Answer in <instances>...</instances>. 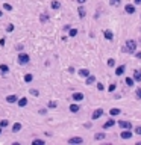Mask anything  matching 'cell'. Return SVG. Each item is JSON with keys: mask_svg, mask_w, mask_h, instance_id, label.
Here are the masks:
<instances>
[{"mask_svg": "<svg viewBox=\"0 0 141 145\" xmlns=\"http://www.w3.org/2000/svg\"><path fill=\"white\" fill-rule=\"evenodd\" d=\"M32 80H34V76H32V74H24V82H26V83H30Z\"/></svg>", "mask_w": 141, "mask_h": 145, "instance_id": "21", "label": "cell"}, {"mask_svg": "<svg viewBox=\"0 0 141 145\" xmlns=\"http://www.w3.org/2000/svg\"><path fill=\"white\" fill-rule=\"evenodd\" d=\"M79 109H81V107L77 106V104H71V106H70V112H73V113H77Z\"/></svg>", "mask_w": 141, "mask_h": 145, "instance_id": "20", "label": "cell"}, {"mask_svg": "<svg viewBox=\"0 0 141 145\" xmlns=\"http://www.w3.org/2000/svg\"><path fill=\"white\" fill-rule=\"evenodd\" d=\"M134 83H135L134 77H126V85L127 86H134Z\"/></svg>", "mask_w": 141, "mask_h": 145, "instance_id": "24", "label": "cell"}, {"mask_svg": "<svg viewBox=\"0 0 141 145\" xmlns=\"http://www.w3.org/2000/svg\"><path fill=\"white\" fill-rule=\"evenodd\" d=\"M8 124L9 122H8L6 119H3V121H0V127H8Z\"/></svg>", "mask_w": 141, "mask_h": 145, "instance_id": "34", "label": "cell"}, {"mask_svg": "<svg viewBox=\"0 0 141 145\" xmlns=\"http://www.w3.org/2000/svg\"><path fill=\"white\" fill-rule=\"evenodd\" d=\"M49 107H50V109H55V107H56V101H49Z\"/></svg>", "mask_w": 141, "mask_h": 145, "instance_id": "33", "label": "cell"}, {"mask_svg": "<svg viewBox=\"0 0 141 145\" xmlns=\"http://www.w3.org/2000/svg\"><path fill=\"white\" fill-rule=\"evenodd\" d=\"M77 3H79V5H84V3H85V0H77Z\"/></svg>", "mask_w": 141, "mask_h": 145, "instance_id": "41", "label": "cell"}, {"mask_svg": "<svg viewBox=\"0 0 141 145\" xmlns=\"http://www.w3.org/2000/svg\"><path fill=\"white\" fill-rule=\"evenodd\" d=\"M135 56L138 57V59H141V51H138V53H135Z\"/></svg>", "mask_w": 141, "mask_h": 145, "instance_id": "40", "label": "cell"}, {"mask_svg": "<svg viewBox=\"0 0 141 145\" xmlns=\"http://www.w3.org/2000/svg\"><path fill=\"white\" fill-rule=\"evenodd\" d=\"M61 8V3L58 2V0H53L52 2V9H59Z\"/></svg>", "mask_w": 141, "mask_h": 145, "instance_id": "22", "label": "cell"}, {"mask_svg": "<svg viewBox=\"0 0 141 145\" xmlns=\"http://www.w3.org/2000/svg\"><path fill=\"white\" fill-rule=\"evenodd\" d=\"M29 61H30V57H29L27 53H20V55H18V64H20V65L27 64Z\"/></svg>", "mask_w": 141, "mask_h": 145, "instance_id": "2", "label": "cell"}, {"mask_svg": "<svg viewBox=\"0 0 141 145\" xmlns=\"http://www.w3.org/2000/svg\"><path fill=\"white\" fill-rule=\"evenodd\" d=\"M109 3H111V5H112V6H118V5H120V3H121V2H120V0H109Z\"/></svg>", "mask_w": 141, "mask_h": 145, "instance_id": "27", "label": "cell"}, {"mask_svg": "<svg viewBox=\"0 0 141 145\" xmlns=\"http://www.w3.org/2000/svg\"><path fill=\"white\" fill-rule=\"evenodd\" d=\"M82 142H84L82 138H70L68 139V144H82Z\"/></svg>", "mask_w": 141, "mask_h": 145, "instance_id": "10", "label": "cell"}, {"mask_svg": "<svg viewBox=\"0 0 141 145\" xmlns=\"http://www.w3.org/2000/svg\"><path fill=\"white\" fill-rule=\"evenodd\" d=\"M134 80L135 82H141V70H135L134 71Z\"/></svg>", "mask_w": 141, "mask_h": 145, "instance_id": "8", "label": "cell"}, {"mask_svg": "<svg viewBox=\"0 0 141 145\" xmlns=\"http://www.w3.org/2000/svg\"><path fill=\"white\" fill-rule=\"evenodd\" d=\"M14 24H9V26H6V32H12V30H14Z\"/></svg>", "mask_w": 141, "mask_h": 145, "instance_id": "35", "label": "cell"}, {"mask_svg": "<svg viewBox=\"0 0 141 145\" xmlns=\"http://www.w3.org/2000/svg\"><path fill=\"white\" fill-rule=\"evenodd\" d=\"M135 50H136V41H134V39H127V41H126V45H124V51L134 53Z\"/></svg>", "mask_w": 141, "mask_h": 145, "instance_id": "1", "label": "cell"}, {"mask_svg": "<svg viewBox=\"0 0 141 145\" xmlns=\"http://www.w3.org/2000/svg\"><path fill=\"white\" fill-rule=\"evenodd\" d=\"M79 76L81 77H88L90 76V71L86 68H82V70H79Z\"/></svg>", "mask_w": 141, "mask_h": 145, "instance_id": "16", "label": "cell"}, {"mask_svg": "<svg viewBox=\"0 0 141 145\" xmlns=\"http://www.w3.org/2000/svg\"><path fill=\"white\" fill-rule=\"evenodd\" d=\"M135 11H136V8H135V5H132V3H127V5L124 6V12H126V14H134Z\"/></svg>", "mask_w": 141, "mask_h": 145, "instance_id": "4", "label": "cell"}, {"mask_svg": "<svg viewBox=\"0 0 141 145\" xmlns=\"http://www.w3.org/2000/svg\"><path fill=\"white\" fill-rule=\"evenodd\" d=\"M103 35H105V38L109 39V41L114 39V35H112V32H111V30H105V32H103Z\"/></svg>", "mask_w": 141, "mask_h": 145, "instance_id": "15", "label": "cell"}, {"mask_svg": "<svg viewBox=\"0 0 141 145\" xmlns=\"http://www.w3.org/2000/svg\"><path fill=\"white\" fill-rule=\"evenodd\" d=\"M40 20H41V23H45V21H47V20H49V15H47V14H41Z\"/></svg>", "mask_w": 141, "mask_h": 145, "instance_id": "26", "label": "cell"}, {"mask_svg": "<svg viewBox=\"0 0 141 145\" xmlns=\"http://www.w3.org/2000/svg\"><path fill=\"white\" fill-rule=\"evenodd\" d=\"M0 133H2V127H0Z\"/></svg>", "mask_w": 141, "mask_h": 145, "instance_id": "44", "label": "cell"}, {"mask_svg": "<svg viewBox=\"0 0 141 145\" xmlns=\"http://www.w3.org/2000/svg\"><path fill=\"white\" fill-rule=\"evenodd\" d=\"M109 113H111V117H117V115L121 113V109H118V107H114V109L109 110Z\"/></svg>", "mask_w": 141, "mask_h": 145, "instance_id": "11", "label": "cell"}, {"mask_svg": "<svg viewBox=\"0 0 141 145\" xmlns=\"http://www.w3.org/2000/svg\"><path fill=\"white\" fill-rule=\"evenodd\" d=\"M2 15H3V12H2V11H0V17H2Z\"/></svg>", "mask_w": 141, "mask_h": 145, "instance_id": "43", "label": "cell"}, {"mask_svg": "<svg viewBox=\"0 0 141 145\" xmlns=\"http://www.w3.org/2000/svg\"><path fill=\"white\" fill-rule=\"evenodd\" d=\"M135 3L136 5H141V0H135Z\"/></svg>", "mask_w": 141, "mask_h": 145, "instance_id": "42", "label": "cell"}, {"mask_svg": "<svg viewBox=\"0 0 141 145\" xmlns=\"http://www.w3.org/2000/svg\"><path fill=\"white\" fill-rule=\"evenodd\" d=\"M71 97H73V100H74V101H82V100L85 98V95L82 94V92H73Z\"/></svg>", "mask_w": 141, "mask_h": 145, "instance_id": "6", "label": "cell"}, {"mask_svg": "<svg viewBox=\"0 0 141 145\" xmlns=\"http://www.w3.org/2000/svg\"><path fill=\"white\" fill-rule=\"evenodd\" d=\"M3 9H6V11H12V6L9 5V3H5V5H3Z\"/></svg>", "mask_w": 141, "mask_h": 145, "instance_id": "30", "label": "cell"}, {"mask_svg": "<svg viewBox=\"0 0 141 145\" xmlns=\"http://www.w3.org/2000/svg\"><path fill=\"white\" fill-rule=\"evenodd\" d=\"M30 94H32V95H35V97H38V95H40L38 89H30Z\"/></svg>", "mask_w": 141, "mask_h": 145, "instance_id": "36", "label": "cell"}, {"mask_svg": "<svg viewBox=\"0 0 141 145\" xmlns=\"http://www.w3.org/2000/svg\"><path fill=\"white\" fill-rule=\"evenodd\" d=\"M115 88H117V85H115V83H112V85L109 86V88H108V91H109V92H114V91H115Z\"/></svg>", "mask_w": 141, "mask_h": 145, "instance_id": "31", "label": "cell"}, {"mask_svg": "<svg viewBox=\"0 0 141 145\" xmlns=\"http://www.w3.org/2000/svg\"><path fill=\"white\" fill-rule=\"evenodd\" d=\"M85 79H86V82H85L86 85H93L94 82H96V77H94V76H88V77H85Z\"/></svg>", "mask_w": 141, "mask_h": 145, "instance_id": "18", "label": "cell"}, {"mask_svg": "<svg viewBox=\"0 0 141 145\" xmlns=\"http://www.w3.org/2000/svg\"><path fill=\"white\" fill-rule=\"evenodd\" d=\"M97 89L99 91H103V89H105V86H103L102 83H97Z\"/></svg>", "mask_w": 141, "mask_h": 145, "instance_id": "39", "label": "cell"}, {"mask_svg": "<svg viewBox=\"0 0 141 145\" xmlns=\"http://www.w3.org/2000/svg\"><path fill=\"white\" fill-rule=\"evenodd\" d=\"M17 100H18L17 95H8V97H6V101L8 103H17Z\"/></svg>", "mask_w": 141, "mask_h": 145, "instance_id": "14", "label": "cell"}, {"mask_svg": "<svg viewBox=\"0 0 141 145\" xmlns=\"http://www.w3.org/2000/svg\"><path fill=\"white\" fill-rule=\"evenodd\" d=\"M0 71H2V73H8V71H9V67L5 65V64H2V65H0Z\"/></svg>", "mask_w": 141, "mask_h": 145, "instance_id": "25", "label": "cell"}, {"mask_svg": "<svg viewBox=\"0 0 141 145\" xmlns=\"http://www.w3.org/2000/svg\"><path fill=\"white\" fill-rule=\"evenodd\" d=\"M114 65H115V61H114V59H109V61H108V67H114Z\"/></svg>", "mask_w": 141, "mask_h": 145, "instance_id": "37", "label": "cell"}, {"mask_svg": "<svg viewBox=\"0 0 141 145\" xmlns=\"http://www.w3.org/2000/svg\"><path fill=\"white\" fill-rule=\"evenodd\" d=\"M118 126H120V128L126 130V128H132V122L131 121H118Z\"/></svg>", "mask_w": 141, "mask_h": 145, "instance_id": "5", "label": "cell"}, {"mask_svg": "<svg viewBox=\"0 0 141 145\" xmlns=\"http://www.w3.org/2000/svg\"><path fill=\"white\" fill-rule=\"evenodd\" d=\"M135 133H136V135H141V126L135 127Z\"/></svg>", "mask_w": 141, "mask_h": 145, "instance_id": "38", "label": "cell"}, {"mask_svg": "<svg viewBox=\"0 0 141 145\" xmlns=\"http://www.w3.org/2000/svg\"><path fill=\"white\" fill-rule=\"evenodd\" d=\"M105 133H96V135H94V139H96V140H102V139H105Z\"/></svg>", "mask_w": 141, "mask_h": 145, "instance_id": "23", "label": "cell"}, {"mask_svg": "<svg viewBox=\"0 0 141 145\" xmlns=\"http://www.w3.org/2000/svg\"><path fill=\"white\" fill-rule=\"evenodd\" d=\"M135 95H136V98H141V88H136Z\"/></svg>", "mask_w": 141, "mask_h": 145, "instance_id": "32", "label": "cell"}, {"mask_svg": "<svg viewBox=\"0 0 141 145\" xmlns=\"http://www.w3.org/2000/svg\"><path fill=\"white\" fill-rule=\"evenodd\" d=\"M77 35V29H70V36H76Z\"/></svg>", "mask_w": 141, "mask_h": 145, "instance_id": "29", "label": "cell"}, {"mask_svg": "<svg viewBox=\"0 0 141 145\" xmlns=\"http://www.w3.org/2000/svg\"><path fill=\"white\" fill-rule=\"evenodd\" d=\"M112 126H115V119H112V118H111L109 121H106L105 124H103V128H111Z\"/></svg>", "mask_w": 141, "mask_h": 145, "instance_id": "9", "label": "cell"}, {"mask_svg": "<svg viewBox=\"0 0 141 145\" xmlns=\"http://www.w3.org/2000/svg\"><path fill=\"white\" fill-rule=\"evenodd\" d=\"M17 103H18V106H20V107H24V106L27 104V98H26V97L18 98V100H17Z\"/></svg>", "mask_w": 141, "mask_h": 145, "instance_id": "13", "label": "cell"}, {"mask_svg": "<svg viewBox=\"0 0 141 145\" xmlns=\"http://www.w3.org/2000/svg\"><path fill=\"white\" fill-rule=\"evenodd\" d=\"M102 115H103V109H96V110L93 112V115H91V118H93V119H97V118H100Z\"/></svg>", "mask_w": 141, "mask_h": 145, "instance_id": "7", "label": "cell"}, {"mask_svg": "<svg viewBox=\"0 0 141 145\" xmlns=\"http://www.w3.org/2000/svg\"><path fill=\"white\" fill-rule=\"evenodd\" d=\"M120 136H121V139H131L132 136H134V133L131 131V128H126L124 131H121V133H120Z\"/></svg>", "mask_w": 141, "mask_h": 145, "instance_id": "3", "label": "cell"}, {"mask_svg": "<svg viewBox=\"0 0 141 145\" xmlns=\"http://www.w3.org/2000/svg\"><path fill=\"white\" fill-rule=\"evenodd\" d=\"M32 144H34V145H36V144H38V145H43L44 140H43V139H34V142H32Z\"/></svg>", "mask_w": 141, "mask_h": 145, "instance_id": "28", "label": "cell"}, {"mask_svg": "<svg viewBox=\"0 0 141 145\" xmlns=\"http://www.w3.org/2000/svg\"><path fill=\"white\" fill-rule=\"evenodd\" d=\"M77 12H79V17H81V18H85V15H86V12H85V8H84V6H82V5L79 6V9H77Z\"/></svg>", "mask_w": 141, "mask_h": 145, "instance_id": "17", "label": "cell"}, {"mask_svg": "<svg viewBox=\"0 0 141 145\" xmlns=\"http://www.w3.org/2000/svg\"><path fill=\"white\" fill-rule=\"evenodd\" d=\"M124 70H126V67H124V65H120V67L115 68V74H117V76H121L124 73Z\"/></svg>", "mask_w": 141, "mask_h": 145, "instance_id": "12", "label": "cell"}, {"mask_svg": "<svg viewBox=\"0 0 141 145\" xmlns=\"http://www.w3.org/2000/svg\"><path fill=\"white\" fill-rule=\"evenodd\" d=\"M21 130V124L20 122H15L14 126H12V131H15V133H17V131H20Z\"/></svg>", "mask_w": 141, "mask_h": 145, "instance_id": "19", "label": "cell"}]
</instances>
